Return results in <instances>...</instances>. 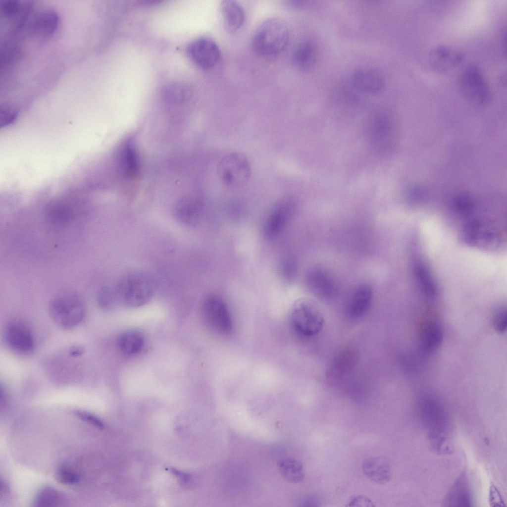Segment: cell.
Wrapping results in <instances>:
<instances>
[{"label":"cell","instance_id":"cell-1","mask_svg":"<svg viewBox=\"0 0 507 507\" xmlns=\"http://www.w3.org/2000/svg\"><path fill=\"white\" fill-rule=\"evenodd\" d=\"M418 408L420 418L427 430L431 448L439 454L451 453L453 448L451 422L443 406L435 398L425 396L420 400Z\"/></svg>","mask_w":507,"mask_h":507},{"label":"cell","instance_id":"cell-2","mask_svg":"<svg viewBox=\"0 0 507 507\" xmlns=\"http://www.w3.org/2000/svg\"><path fill=\"white\" fill-rule=\"evenodd\" d=\"M155 287L152 276L143 271L128 273L113 286L118 304L131 307H139L147 303Z\"/></svg>","mask_w":507,"mask_h":507},{"label":"cell","instance_id":"cell-3","mask_svg":"<svg viewBox=\"0 0 507 507\" xmlns=\"http://www.w3.org/2000/svg\"><path fill=\"white\" fill-rule=\"evenodd\" d=\"M290 34L287 25L277 18L262 22L256 29L253 38V47L259 55L271 58L278 56L286 48Z\"/></svg>","mask_w":507,"mask_h":507},{"label":"cell","instance_id":"cell-4","mask_svg":"<svg viewBox=\"0 0 507 507\" xmlns=\"http://www.w3.org/2000/svg\"><path fill=\"white\" fill-rule=\"evenodd\" d=\"M49 311L52 321L64 329L78 325L83 319L85 307L82 299L74 293L57 296L50 302Z\"/></svg>","mask_w":507,"mask_h":507},{"label":"cell","instance_id":"cell-5","mask_svg":"<svg viewBox=\"0 0 507 507\" xmlns=\"http://www.w3.org/2000/svg\"><path fill=\"white\" fill-rule=\"evenodd\" d=\"M218 176L227 187L237 189L249 182L252 168L247 157L242 153H229L221 158L217 167Z\"/></svg>","mask_w":507,"mask_h":507},{"label":"cell","instance_id":"cell-6","mask_svg":"<svg viewBox=\"0 0 507 507\" xmlns=\"http://www.w3.org/2000/svg\"><path fill=\"white\" fill-rule=\"evenodd\" d=\"M294 330L306 337L317 335L322 330L324 319L319 307L313 302L303 299L294 305L291 313Z\"/></svg>","mask_w":507,"mask_h":507},{"label":"cell","instance_id":"cell-7","mask_svg":"<svg viewBox=\"0 0 507 507\" xmlns=\"http://www.w3.org/2000/svg\"><path fill=\"white\" fill-rule=\"evenodd\" d=\"M459 89L470 101L479 104L488 102L491 98L490 87L480 69L474 65L466 67L461 73Z\"/></svg>","mask_w":507,"mask_h":507},{"label":"cell","instance_id":"cell-8","mask_svg":"<svg viewBox=\"0 0 507 507\" xmlns=\"http://www.w3.org/2000/svg\"><path fill=\"white\" fill-rule=\"evenodd\" d=\"M203 311L206 322L215 332L226 335L232 331L233 322L229 309L220 297L214 295L207 297Z\"/></svg>","mask_w":507,"mask_h":507},{"label":"cell","instance_id":"cell-9","mask_svg":"<svg viewBox=\"0 0 507 507\" xmlns=\"http://www.w3.org/2000/svg\"><path fill=\"white\" fill-rule=\"evenodd\" d=\"M187 55L199 68L208 70L215 66L220 56V50L216 43L207 38L198 39L187 48Z\"/></svg>","mask_w":507,"mask_h":507},{"label":"cell","instance_id":"cell-10","mask_svg":"<svg viewBox=\"0 0 507 507\" xmlns=\"http://www.w3.org/2000/svg\"><path fill=\"white\" fill-rule=\"evenodd\" d=\"M305 282L309 291L318 298H329L337 291L334 277L328 270L321 266L311 268L306 274Z\"/></svg>","mask_w":507,"mask_h":507},{"label":"cell","instance_id":"cell-11","mask_svg":"<svg viewBox=\"0 0 507 507\" xmlns=\"http://www.w3.org/2000/svg\"><path fill=\"white\" fill-rule=\"evenodd\" d=\"M4 339L8 347L17 353H29L34 348V339L30 330L20 322H11L6 325Z\"/></svg>","mask_w":507,"mask_h":507},{"label":"cell","instance_id":"cell-12","mask_svg":"<svg viewBox=\"0 0 507 507\" xmlns=\"http://www.w3.org/2000/svg\"><path fill=\"white\" fill-rule=\"evenodd\" d=\"M464 58L463 53L455 48L447 45H438L430 51L428 61L435 70L445 72L460 65Z\"/></svg>","mask_w":507,"mask_h":507},{"label":"cell","instance_id":"cell-13","mask_svg":"<svg viewBox=\"0 0 507 507\" xmlns=\"http://www.w3.org/2000/svg\"><path fill=\"white\" fill-rule=\"evenodd\" d=\"M352 86L358 92L369 95L381 92L385 85L384 79L378 71L371 69L358 70L352 75Z\"/></svg>","mask_w":507,"mask_h":507},{"label":"cell","instance_id":"cell-14","mask_svg":"<svg viewBox=\"0 0 507 507\" xmlns=\"http://www.w3.org/2000/svg\"><path fill=\"white\" fill-rule=\"evenodd\" d=\"M373 292L366 284L356 286L351 292L346 304L347 314L351 318H357L363 315L369 309L372 302Z\"/></svg>","mask_w":507,"mask_h":507},{"label":"cell","instance_id":"cell-15","mask_svg":"<svg viewBox=\"0 0 507 507\" xmlns=\"http://www.w3.org/2000/svg\"><path fill=\"white\" fill-rule=\"evenodd\" d=\"M293 204L290 199H284L274 207L264 225V234L266 238H274L280 233L291 213Z\"/></svg>","mask_w":507,"mask_h":507},{"label":"cell","instance_id":"cell-16","mask_svg":"<svg viewBox=\"0 0 507 507\" xmlns=\"http://www.w3.org/2000/svg\"><path fill=\"white\" fill-rule=\"evenodd\" d=\"M364 476L370 481L379 484L388 483L392 476V470L388 462L378 456L365 459L362 465Z\"/></svg>","mask_w":507,"mask_h":507},{"label":"cell","instance_id":"cell-17","mask_svg":"<svg viewBox=\"0 0 507 507\" xmlns=\"http://www.w3.org/2000/svg\"><path fill=\"white\" fill-rule=\"evenodd\" d=\"M74 209L70 202L58 200L51 203L47 207L45 217L47 221L54 227H63L73 219Z\"/></svg>","mask_w":507,"mask_h":507},{"label":"cell","instance_id":"cell-18","mask_svg":"<svg viewBox=\"0 0 507 507\" xmlns=\"http://www.w3.org/2000/svg\"><path fill=\"white\" fill-rule=\"evenodd\" d=\"M220 11L226 29L234 32L240 29L244 24L245 18L244 10L237 1L225 0L220 4Z\"/></svg>","mask_w":507,"mask_h":507},{"label":"cell","instance_id":"cell-19","mask_svg":"<svg viewBox=\"0 0 507 507\" xmlns=\"http://www.w3.org/2000/svg\"><path fill=\"white\" fill-rule=\"evenodd\" d=\"M420 338L421 348L425 353L436 349L443 338V330L439 323L433 319L426 320L421 326Z\"/></svg>","mask_w":507,"mask_h":507},{"label":"cell","instance_id":"cell-20","mask_svg":"<svg viewBox=\"0 0 507 507\" xmlns=\"http://www.w3.org/2000/svg\"><path fill=\"white\" fill-rule=\"evenodd\" d=\"M472 498L471 492L465 473H462L451 487L447 498L448 506L470 507Z\"/></svg>","mask_w":507,"mask_h":507},{"label":"cell","instance_id":"cell-21","mask_svg":"<svg viewBox=\"0 0 507 507\" xmlns=\"http://www.w3.org/2000/svg\"><path fill=\"white\" fill-rule=\"evenodd\" d=\"M316 58V49L313 42L304 40L296 47L292 55L294 65L298 69L307 71L312 67Z\"/></svg>","mask_w":507,"mask_h":507},{"label":"cell","instance_id":"cell-22","mask_svg":"<svg viewBox=\"0 0 507 507\" xmlns=\"http://www.w3.org/2000/svg\"><path fill=\"white\" fill-rule=\"evenodd\" d=\"M358 355V351L354 347L343 348L334 356L331 367L332 372L339 375L349 373L357 363Z\"/></svg>","mask_w":507,"mask_h":507},{"label":"cell","instance_id":"cell-23","mask_svg":"<svg viewBox=\"0 0 507 507\" xmlns=\"http://www.w3.org/2000/svg\"><path fill=\"white\" fill-rule=\"evenodd\" d=\"M413 266L414 277L422 292L428 298H434L438 289L430 269L425 263L419 259L414 262Z\"/></svg>","mask_w":507,"mask_h":507},{"label":"cell","instance_id":"cell-24","mask_svg":"<svg viewBox=\"0 0 507 507\" xmlns=\"http://www.w3.org/2000/svg\"><path fill=\"white\" fill-rule=\"evenodd\" d=\"M278 468L282 477L288 482L297 484L304 479V467L299 460L292 458H284L278 463Z\"/></svg>","mask_w":507,"mask_h":507},{"label":"cell","instance_id":"cell-25","mask_svg":"<svg viewBox=\"0 0 507 507\" xmlns=\"http://www.w3.org/2000/svg\"><path fill=\"white\" fill-rule=\"evenodd\" d=\"M192 93L190 88L181 83H174L164 87L161 93L162 99L165 105H176L189 101Z\"/></svg>","mask_w":507,"mask_h":507},{"label":"cell","instance_id":"cell-26","mask_svg":"<svg viewBox=\"0 0 507 507\" xmlns=\"http://www.w3.org/2000/svg\"><path fill=\"white\" fill-rule=\"evenodd\" d=\"M144 338L139 332L129 331L122 333L118 338V346L121 352L127 355H133L142 350Z\"/></svg>","mask_w":507,"mask_h":507},{"label":"cell","instance_id":"cell-27","mask_svg":"<svg viewBox=\"0 0 507 507\" xmlns=\"http://www.w3.org/2000/svg\"><path fill=\"white\" fill-rule=\"evenodd\" d=\"M58 15L54 10L46 9L36 16L35 28L45 35L52 34L58 26Z\"/></svg>","mask_w":507,"mask_h":507},{"label":"cell","instance_id":"cell-28","mask_svg":"<svg viewBox=\"0 0 507 507\" xmlns=\"http://www.w3.org/2000/svg\"><path fill=\"white\" fill-rule=\"evenodd\" d=\"M389 122L384 114L376 116L373 121L371 133L374 144L379 149H384L386 140L389 133Z\"/></svg>","mask_w":507,"mask_h":507},{"label":"cell","instance_id":"cell-29","mask_svg":"<svg viewBox=\"0 0 507 507\" xmlns=\"http://www.w3.org/2000/svg\"><path fill=\"white\" fill-rule=\"evenodd\" d=\"M64 501V496L56 489L46 486L41 489L34 501L36 507H52L59 506Z\"/></svg>","mask_w":507,"mask_h":507},{"label":"cell","instance_id":"cell-30","mask_svg":"<svg viewBox=\"0 0 507 507\" xmlns=\"http://www.w3.org/2000/svg\"><path fill=\"white\" fill-rule=\"evenodd\" d=\"M55 479L60 484L73 485L79 482L80 477L68 466L63 465L57 470L55 473Z\"/></svg>","mask_w":507,"mask_h":507},{"label":"cell","instance_id":"cell-31","mask_svg":"<svg viewBox=\"0 0 507 507\" xmlns=\"http://www.w3.org/2000/svg\"><path fill=\"white\" fill-rule=\"evenodd\" d=\"M98 300L100 306L104 309L112 308L118 304L113 286H105L101 289Z\"/></svg>","mask_w":507,"mask_h":507},{"label":"cell","instance_id":"cell-32","mask_svg":"<svg viewBox=\"0 0 507 507\" xmlns=\"http://www.w3.org/2000/svg\"><path fill=\"white\" fill-rule=\"evenodd\" d=\"M346 506L349 507H374L375 505L368 497L359 495L352 497L346 504Z\"/></svg>","mask_w":507,"mask_h":507},{"label":"cell","instance_id":"cell-33","mask_svg":"<svg viewBox=\"0 0 507 507\" xmlns=\"http://www.w3.org/2000/svg\"><path fill=\"white\" fill-rule=\"evenodd\" d=\"M73 412L77 417L82 420L99 429L103 428V424L101 421L92 414L80 410H75Z\"/></svg>","mask_w":507,"mask_h":507},{"label":"cell","instance_id":"cell-34","mask_svg":"<svg viewBox=\"0 0 507 507\" xmlns=\"http://www.w3.org/2000/svg\"><path fill=\"white\" fill-rule=\"evenodd\" d=\"M507 312L506 309H501L495 314L493 324L495 328L499 332H503L507 327Z\"/></svg>","mask_w":507,"mask_h":507},{"label":"cell","instance_id":"cell-35","mask_svg":"<svg viewBox=\"0 0 507 507\" xmlns=\"http://www.w3.org/2000/svg\"><path fill=\"white\" fill-rule=\"evenodd\" d=\"M489 500L490 504L492 507L504 506V502L500 492L494 485L490 487Z\"/></svg>","mask_w":507,"mask_h":507},{"label":"cell","instance_id":"cell-36","mask_svg":"<svg viewBox=\"0 0 507 507\" xmlns=\"http://www.w3.org/2000/svg\"><path fill=\"white\" fill-rule=\"evenodd\" d=\"M303 506H318V502L314 497H310L305 499L303 502Z\"/></svg>","mask_w":507,"mask_h":507},{"label":"cell","instance_id":"cell-37","mask_svg":"<svg viewBox=\"0 0 507 507\" xmlns=\"http://www.w3.org/2000/svg\"><path fill=\"white\" fill-rule=\"evenodd\" d=\"M70 355L74 356H79L83 353V349L80 347H75L70 350Z\"/></svg>","mask_w":507,"mask_h":507}]
</instances>
